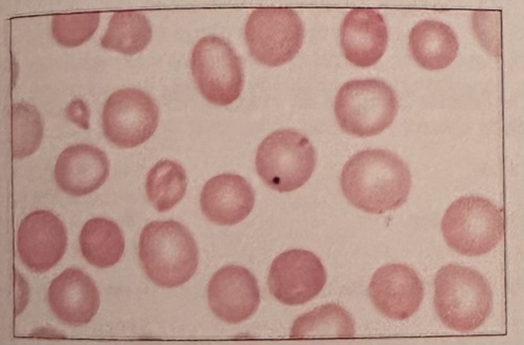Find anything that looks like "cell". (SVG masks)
<instances>
[{"mask_svg": "<svg viewBox=\"0 0 524 345\" xmlns=\"http://www.w3.org/2000/svg\"><path fill=\"white\" fill-rule=\"evenodd\" d=\"M98 12L54 14L51 31L55 41L67 48L79 46L89 40L99 23Z\"/></svg>", "mask_w": 524, "mask_h": 345, "instance_id": "cell-24", "label": "cell"}, {"mask_svg": "<svg viewBox=\"0 0 524 345\" xmlns=\"http://www.w3.org/2000/svg\"><path fill=\"white\" fill-rule=\"evenodd\" d=\"M110 163L100 148L86 144L69 146L59 155L54 177L59 188L73 196L90 194L109 175Z\"/></svg>", "mask_w": 524, "mask_h": 345, "instance_id": "cell-16", "label": "cell"}, {"mask_svg": "<svg viewBox=\"0 0 524 345\" xmlns=\"http://www.w3.org/2000/svg\"><path fill=\"white\" fill-rule=\"evenodd\" d=\"M152 37V29L144 14L138 11H119L111 17L101 38V45L124 55L142 51Z\"/></svg>", "mask_w": 524, "mask_h": 345, "instance_id": "cell-20", "label": "cell"}, {"mask_svg": "<svg viewBox=\"0 0 524 345\" xmlns=\"http://www.w3.org/2000/svg\"><path fill=\"white\" fill-rule=\"evenodd\" d=\"M316 162V151L307 136L294 130L282 129L272 132L260 144L255 167L268 187L288 192L310 179Z\"/></svg>", "mask_w": 524, "mask_h": 345, "instance_id": "cell-6", "label": "cell"}, {"mask_svg": "<svg viewBox=\"0 0 524 345\" xmlns=\"http://www.w3.org/2000/svg\"><path fill=\"white\" fill-rule=\"evenodd\" d=\"M190 68L200 93L210 103L226 106L239 97L244 82L242 64L224 39L201 38L192 50Z\"/></svg>", "mask_w": 524, "mask_h": 345, "instance_id": "cell-8", "label": "cell"}, {"mask_svg": "<svg viewBox=\"0 0 524 345\" xmlns=\"http://www.w3.org/2000/svg\"><path fill=\"white\" fill-rule=\"evenodd\" d=\"M208 301L213 313L229 324H237L250 317L260 302L257 281L247 269L228 265L219 269L210 279Z\"/></svg>", "mask_w": 524, "mask_h": 345, "instance_id": "cell-12", "label": "cell"}, {"mask_svg": "<svg viewBox=\"0 0 524 345\" xmlns=\"http://www.w3.org/2000/svg\"><path fill=\"white\" fill-rule=\"evenodd\" d=\"M66 227L48 210L31 212L21 220L17 248L22 263L31 271L46 272L62 258L67 245Z\"/></svg>", "mask_w": 524, "mask_h": 345, "instance_id": "cell-11", "label": "cell"}, {"mask_svg": "<svg viewBox=\"0 0 524 345\" xmlns=\"http://www.w3.org/2000/svg\"><path fill=\"white\" fill-rule=\"evenodd\" d=\"M158 107L146 92L135 88L118 89L106 101L102 111V129L106 139L121 148L137 147L156 130Z\"/></svg>", "mask_w": 524, "mask_h": 345, "instance_id": "cell-9", "label": "cell"}, {"mask_svg": "<svg viewBox=\"0 0 524 345\" xmlns=\"http://www.w3.org/2000/svg\"><path fill=\"white\" fill-rule=\"evenodd\" d=\"M255 195L250 184L242 176L224 173L215 176L204 185L200 195L202 213L219 225H232L252 211Z\"/></svg>", "mask_w": 524, "mask_h": 345, "instance_id": "cell-17", "label": "cell"}, {"mask_svg": "<svg viewBox=\"0 0 524 345\" xmlns=\"http://www.w3.org/2000/svg\"><path fill=\"white\" fill-rule=\"evenodd\" d=\"M198 249L190 231L174 220L154 221L142 229L139 257L147 277L165 288L181 286L195 272Z\"/></svg>", "mask_w": 524, "mask_h": 345, "instance_id": "cell-2", "label": "cell"}, {"mask_svg": "<svg viewBox=\"0 0 524 345\" xmlns=\"http://www.w3.org/2000/svg\"><path fill=\"white\" fill-rule=\"evenodd\" d=\"M408 39L412 58L425 69L446 68L457 56V37L449 26L441 21L424 20L419 22L411 30Z\"/></svg>", "mask_w": 524, "mask_h": 345, "instance_id": "cell-18", "label": "cell"}, {"mask_svg": "<svg viewBox=\"0 0 524 345\" xmlns=\"http://www.w3.org/2000/svg\"><path fill=\"white\" fill-rule=\"evenodd\" d=\"M370 299L380 313L396 320H404L419 308L424 296L422 283L410 267L389 264L378 268L368 287Z\"/></svg>", "mask_w": 524, "mask_h": 345, "instance_id": "cell-13", "label": "cell"}, {"mask_svg": "<svg viewBox=\"0 0 524 345\" xmlns=\"http://www.w3.org/2000/svg\"><path fill=\"white\" fill-rule=\"evenodd\" d=\"M354 321L350 314L333 303L316 307L294 322L291 336L350 337L355 334Z\"/></svg>", "mask_w": 524, "mask_h": 345, "instance_id": "cell-21", "label": "cell"}, {"mask_svg": "<svg viewBox=\"0 0 524 345\" xmlns=\"http://www.w3.org/2000/svg\"><path fill=\"white\" fill-rule=\"evenodd\" d=\"M492 304L490 286L477 270L450 264L438 271L433 305L447 328L462 332L475 330L490 315Z\"/></svg>", "mask_w": 524, "mask_h": 345, "instance_id": "cell-3", "label": "cell"}, {"mask_svg": "<svg viewBox=\"0 0 524 345\" xmlns=\"http://www.w3.org/2000/svg\"><path fill=\"white\" fill-rule=\"evenodd\" d=\"M187 188L185 170L169 159L158 161L148 171L145 183L147 198L160 212L167 211L180 201Z\"/></svg>", "mask_w": 524, "mask_h": 345, "instance_id": "cell-22", "label": "cell"}, {"mask_svg": "<svg viewBox=\"0 0 524 345\" xmlns=\"http://www.w3.org/2000/svg\"><path fill=\"white\" fill-rule=\"evenodd\" d=\"M80 249L86 261L100 268L113 266L121 258L125 241L120 227L105 218L89 220L79 237Z\"/></svg>", "mask_w": 524, "mask_h": 345, "instance_id": "cell-19", "label": "cell"}, {"mask_svg": "<svg viewBox=\"0 0 524 345\" xmlns=\"http://www.w3.org/2000/svg\"><path fill=\"white\" fill-rule=\"evenodd\" d=\"M398 101L393 88L376 79L344 83L335 97L336 121L344 132L359 137L378 135L393 122Z\"/></svg>", "mask_w": 524, "mask_h": 345, "instance_id": "cell-4", "label": "cell"}, {"mask_svg": "<svg viewBox=\"0 0 524 345\" xmlns=\"http://www.w3.org/2000/svg\"><path fill=\"white\" fill-rule=\"evenodd\" d=\"M340 184L345 198L355 208L381 214L406 202L411 177L407 165L395 153L368 149L358 152L346 162Z\"/></svg>", "mask_w": 524, "mask_h": 345, "instance_id": "cell-1", "label": "cell"}, {"mask_svg": "<svg viewBox=\"0 0 524 345\" xmlns=\"http://www.w3.org/2000/svg\"><path fill=\"white\" fill-rule=\"evenodd\" d=\"M441 230L447 245L464 256L490 251L503 238V211L489 200L475 195L462 196L446 210Z\"/></svg>", "mask_w": 524, "mask_h": 345, "instance_id": "cell-5", "label": "cell"}, {"mask_svg": "<svg viewBox=\"0 0 524 345\" xmlns=\"http://www.w3.org/2000/svg\"><path fill=\"white\" fill-rule=\"evenodd\" d=\"M68 119L83 129L89 127L90 112L86 104L80 99L73 100L66 110Z\"/></svg>", "mask_w": 524, "mask_h": 345, "instance_id": "cell-25", "label": "cell"}, {"mask_svg": "<svg viewBox=\"0 0 524 345\" xmlns=\"http://www.w3.org/2000/svg\"><path fill=\"white\" fill-rule=\"evenodd\" d=\"M326 281L325 269L313 252L294 249L284 251L273 260L268 284L272 295L287 305L304 304L317 296Z\"/></svg>", "mask_w": 524, "mask_h": 345, "instance_id": "cell-10", "label": "cell"}, {"mask_svg": "<svg viewBox=\"0 0 524 345\" xmlns=\"http://www.w3.org/2000/svg\"><path fill=\"white\" fill-rule=\"evenodd\" d=\"M12 154L20 159L34 153L43 136V122L37 108L30 103L20 102L11 107Z\"/></svg>", "mask_w": 524, "mask_h": 345, "instance_id": "cell-23", "label": "cell"}, {"mask_svg": "<svg viewBox=\"0 0 524 345\" xmlns=\"http://www.w3.org/2000/svg\"><path fill=\"white\" fill-rule=\"evenodd\" d=\"M304 27L298 14L288 7L254 10L244 30L247 45L256 61L278 66L293 59L302 47Z\"/></svg>", "mask_w": 524, "mask_h": 345, "instance_id": "cell-7", "label": "cell"}, {"mask_svg": "<svg viewBox=\"0 0 524 345\" xmlns=\"http://www.w3.org/2000/svg\"><path fill=\"white\" fill-rule=\"evenodd\" d=\"M340 37L345 58L357 66L369 67L376 63L385 51L387 28L378 11L357 8L345 16L340 26Z\"/></svg>", "mask_w": 524, "mask_h": 345, "instance_id": "cell-14", "label": "cell"}, {"mask_svg": "<svg viewBox=\"0 0 524 345\" xmlns=\"http://www.w3.org/2000/svg\"><path fill=\"white\" fill-rule=\"evenodd\" d=\"M48 298L56 317L70 326L88 324L100 305L99 293L94 281L75 267L65 269L52 280Z\"/></svg>", "mask_w": 524, "mask_h": 345, "instance_id": "cell-15", "label": "cell"}]
</instances>
